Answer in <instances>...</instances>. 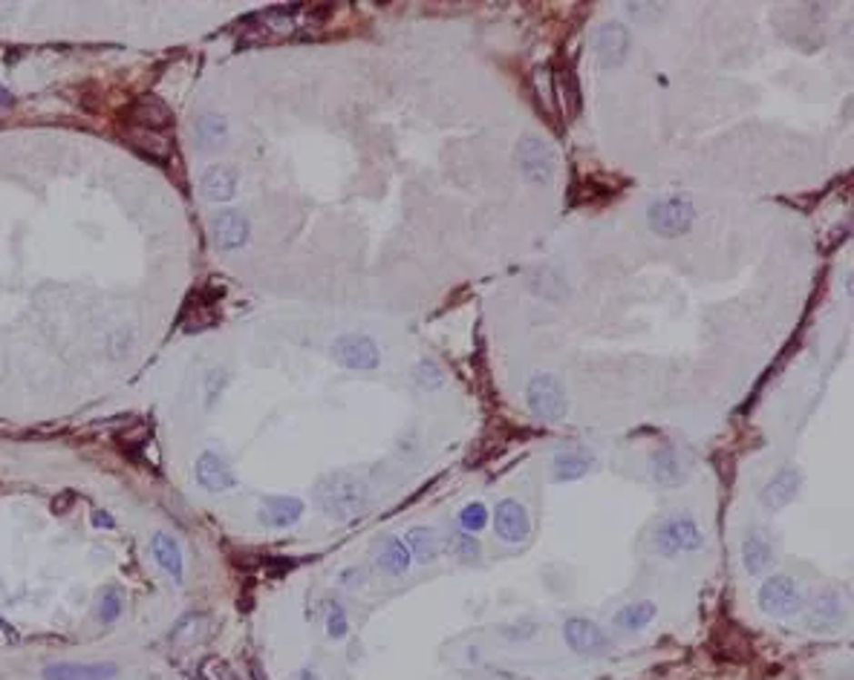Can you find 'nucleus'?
<instances>
[{"label": "nucleus", "instance_id": "1", "mask_svg": "<svg viewBox=\"0 0 854 680\" xmlns=\"http://www.w3.org/2000/svg\"><path fill=\"white\" fill-rule=\"evenodd\" d=\"M315 502L332 519L356 522L358 516H364L367 510H370L373 490L367 487V482H361L358 475L335 473V475H327V479L315 487Z\"/></svg>", "mask_w": 854, "mask_h": 680}, {"label": "nucleus", "instance_id": "2", "mask_svg": "<svg viewBox=\"0 0 854 680\" xmlns=\"http://www.w3.org/2000/svg\"><path fill=\"white\" fill-rule=\"evenodd\" d=\"M317 21V15L309 12L306 6H280V9H266L255 18H248V29H246V41H277V38H292L300 35V32L312 29V24Z\"/></svg>", "mask_w": 854, "mask_h": 680}, {"label": "nucleus", "instance_id": "3", "mask_svg": "<svg viewBox=\"0 0 854 680\" xmlns=\"http://www.w3.org/2000/svg\"><path fill=\"white\" fill-rule=\"evenodd\" d=\"M652 548L667 559L678 554H693L705 548V534H701L698 522L688 514L667 516L664 522L656 525V531H652Z\"/></svg>", "mask_w": 854, "mask_h": 680}, {"label": "nucleus", "instance_id": "4", "mask_svg": "<svg viewBox=\"0 0 854 680\" xmlns=\"http://www.w3.org/2000/svg\"><path fill=\"white\" fill-rule=\"evenodd\" d=\"M526 404L531 415L546 424H558L568 413L566 386L558 375H551V372H534L526 386Z\"/></svg>", "mask_w": 854, "mask_h": 680}, {"label": "nucleus", "instance_id": "5", "mask_svg": "<svg viewBox=\"0 0 854 680\" xmlns=\"http://www.w3.org/2000/svg\"><path fill=\"white\" fill-rule=\"evenodd\" d=\"M757 603L768 617L789 620V617H797L802 605H806V591H802V585L791 574H771L759 585Z\"/></svg>", "mask_w": 854, "mask_h": 680}, {"label": "nucleus", "instance_id": "6", "mask_svg": "<svg viewBox=\"0 0 854 680\" xmlns=\"http://www.w3.org/2000/svg\"><path fill=\"white\" fill-rule=\"evenodd\" d=\"M517 170L523 174L526 182L531 185H548L555 179V170H558V156L551 145L540 135H523L520 142H517Z\"/></svg>", "mask_w": 854, "mask_h": 680}, {"label": "nucleus", "instance_id": "7", "mask_svg": "<svg viewBox=\"0 0 854 680\" xmlns=\"http://www.w3.org/2000/svg\"><path fill=\"white\" fill-rule=\"evenodd\" d=\"M693 219H696V208L681 196L658 199V202H652V208H649V228L652 234L664 236V240L684 236L693 228Z\"/></svg>", "mask_w": 854, "mask_h": 680}, {"label": "nucleus", "instance_id": "8", "mask_svg": "<svg viewBox=\"0 0 854 680\" xmlns=\"http://www.w3.org/2000/svg\"><path fill=\"white\" fill-rule=\"evenodd\" d=\"M563 640L575 655L604 657L612 652V637L589 617H568L563 623Z\"/></svg>", "mask_w": 854, "mask_h": 680}, {"label": "nucleus", "instance_id": "9", "mask_svg": "<svg viewBox=\"0 0 854 680\" xmlns=\"http://www.w3.org/2000/svg\"><path fill=\"white\" fill-rule=\"evenodd\" d=\"M846 620V603L837 588H819L806 608V628L814 635L837 632Z\"/></svg>", "mask_w": 854, "mask_h": 680}, {"label": "nucleus", "instance_id": "10", "mask_svg": "<svg viewBox=\"0 0 854 680\" xmlns=\"http://www.w3.org/2000/svg\"><path fill=\"white\" fill-rule=\"evenodd\" d=\"M632 46V35L629 29L621 21H604L592 35V49L595 58L604 70H612V66H621L629 55Z\"/></svg>", "mask_w": 854, "mask_h": 680}, {"label": "nucleus", "instance_id": "11", "mask_svg": "<svg viewBox=\"0 0 854 680\" xmlns=\"http://www.w3.org/2000/svg\"><path fill=\"white\" fill-rule=\"evenodd\" d=\"M332 358L347 369L370 372L381 366V349L370 335H341L332 344Z\"/></svg>", "mask_w": 854, "mask_h": 680}, {"label": "nucleus", "instance_id": "12", "mask_svg": "<svg viewBox=\"0 0 854 680\" xmlns=\"http://www.w3.org/2000/svg\"><path fill=\"white\" fill-rule=\"evenodd\" d=\"M491 522H494V531L502 542H508V545H520V542L528 539L531 534V519H528V510L526 505H520L517 499H499L494 514H491Z\"/></svg>", "mask_w": 854, "mask_h": 680}, {"label": "nucleus", "instance_id": "13", "mask_svg": "<svg viewBox=\"0 0 854 680\" xmlns=\"http://www.w3.org/2000/svg\"><path fill=\"white\" fill-rule=\"evenodd\" d=\"M799 487H802V473L797 467H782L771 482H768L759 493V502L765 510H782L785 505H791L797 496H799Z\"/></svg>", "mask_w": 854, "mask_h": 680}, {"label": "nucleus", "instance_id": "14", "mask_svg": "<svg viewBox=\"0 0 854 680\" xmlns=\"http://www.w3.org/2000/svg\"><path fill=\"white\" fill-rule=\"evenodd\" d=\"M742 565L750 576H762L771 574L777 565V554L774 545L768 542V536L757 528H750L742 539Z\"/></svg>", "mask_w": 854, "mask_h": 680}, {"label": "nucleus", "instance_id": "15", "mask_svg": "<svg viewBox=\"0 0 854 680\" xmlns=\"http://www.w3.org/2000/svg\"><path fill=\"white\" fill-rule=\"evenodd\" d=\"M248 231H251L248 219L240 211H220L211 223V236L216 248H223V251L243 248L248 243Z\"/></svg>", "mask_w": 854, "mask_h": 680}, {"label": "nucleus", "instance_id": "16", "mask_svg": "<svg viewBox=\"0 0 854 680\" xmlns=\"http://www.w3.org/2000/svg\"><path fill=\"white\" fill-rule=\"evenodd\" d=\"M649 465H652V479L661 487H678L688 482V467H684L681 455L673 445H661L652 450Z\"/></svg>", "mask_w": 854, "mask_h": 680}, {"label": "nucleus", "instance_id": "17", "mask_svg": "<svg viewBox=\"0 0 854 680\" xmlns=\"http://www.w3.org/2000/svg\"><path fill=\"white\" fill-rule=\"evenodd\" d=\"M595 467V455L583 447H572V450H563L551 458V482H575V479H583L586 473Z\"/></svg>", "mask_w": 854, "mask_h": 680}, {"label": "nucleus", "instance_id": "18", "mask_svg": "<svg viewBox=\"0 0 854 680\" xmlns=\"http://www.w3.org/2000/svg\"><path fill=\"white\" fill-rule=\"evenodd\" d=\"M116 675L113 663H53L44 669V680H113Z\"/></svg>", "mask_w": 854, "mask_h": 680}, {"label": "nucleus", "instance_id": "19", "mask_svg": "<svg viewBox=\"0 0 854 680\" xmlns=\"http://www.w3.org/2000/svg\"><path fill=\"white\" fill-rule=\"evenodd\" d=\"M237 170L228 165H211L206 167L203 179H199V188H203V196L211 202H228L234 194H237Z\"/></svg>", "mask_w": 854, "mask_h": 680}, {"label": "nucleus", "instance_id": "20", "mask_svg": "<svg viewBox=\"0 0 854 680\" xmlns=\"http://www.w3.org/2000/svg\"><path fill=\"white\" fill-rule=\"evenodd\" d=\"M211 625H214L211 615H206V611H191V615H186L174 625L171 645L174 649H194V645H199L211 635Z\"/></svg>", "mask_w": 854, "mask_h": 680}, {"label": "nucleus", "instance_id": "21", "mask_svg": "<svg viewBox=\"0 0 854 680\" xmlns=\"http://www.w3.org/2000/svg\"><path fill=\"white\" fill-rule=\"evenodd\" d=\"M304 514V502L295 496H269L260 505V519L266 528H292Z\"/></svg>", "mask_w": 854, "mask_h": 680}, {"label": "nucleus", "instance_id": "22", "mask_svg": "<svg viewBox=\"0 0 854 680\" xmlns=\"http://www.w3.org/2000/svg\"><path fill=\"white\" fill-rule=\"evenodd\" d=\"M196 482L211 493L234 487V473L216 453H203L196 458Z\"/></svg>", "mask_w": 854, "mask_h": 680}, {"label": "nucleus", "instance_id": "23", "mask_svg": "<svg viewBox=\"0 0 854 680\" xmlns=\"http://www.w3.org/2000/svg\"><path fill=\"white\" fill-rule=\"evenodd\" d=\"M376 563H378V568H381L384 574H390V576H405V574L410 571L413 556H410V551H407V545H405V539L387 536V539L381 542L378 554H376Z\"/></svg>", "mask_w": 854, "mask_h": 680}, {"label": "nucleus", "instance_id": "24", "mask_svg": "<svg viewBox=\"0 0 854 680\" xmlns=\"http://www.w3.org/2000/svg\"><path fill=\"white\" fill-rule=\"evenodd\" d=\"M405 545H407L410 556L416 559V565H427L439 554V534L433 531L430 525H416V528L407 531Z\"/></svg>", "mask_w": 854, "mask_h": 680}, {"label": "nucleus", "instance_id": "25", "mask_svg": "<svg viewBox=\"0 0 854 680\" xmlns=\"http://www.w3.org/2000/svg\"><path fill=\"white\" fill-rule=\"evenodd\" d=\"M150 551H154L162 571L171 576L174 583H182V548H179V542L171 534H156L154 542H150Z\"/></svg>", "mask_w": 854, "mask_h": 680}, {"label": "nucleus", "instance_id": "26", "mask_svg": "<svg viewBox=\"0 0 854 680\" xmlns=\"http://www.w3.org/2000/svg\"><path fill=\"white\" fill-rule=\"evenodd\" d=\"M656 615H658L656 603H649V600L629 603V605H624V608L615 615V628H621V632H627V635L644 632V628H647L652 620H656Z\"/></svg>", "mask_w": 854, "mask_h": 680}, {"label": "nucleus", "instance_id": "27", "mask_svg": "<svg viewBox=\"0 0 854 680\" xmlns=\"http://www.w3.org/2000/svg\"><path fill=\"white\" fill-rule=\"evenodd\" d=\"M133 118H136V125L150 130V133H162L171 125V113L156 98H145V101H136V107H133Z\"/></svg>", "mask_w": 854, "mask_h": 680}, {"label": "nucleus", "instance_id": "28", "mask_svg": "<svg viewBox=\"0 0 854 680\" xmlns=\"http://www.w3.org/2000/svg\"><path fill=\"white\" fill-rule=\"evenodd\" d=\"M194 135L203 147H216V145H223V139L228 135V125H226V118L216 113L199 115L194 125Z\"/></svg>", "mask_w": 854, "mask_h": 680}, {"label": "nucleus", "instance_id": "29", "mask_svg": "<svg viewBox=\"0 0 854 680\" xmlns=\"http://www.w3.org/2000/svg\"><path fill=\"white\" fill-rule=\"evenodd\" d=\"M488 519H491V514H488V507H485L482 502H471V505H465L459 514H457V522H459V528L465 531V534H477V531H482L485 525H488Z\"/></svg>", "mask_w": 854, "mask_h": 680}, {"label": "nucleus", "instance_id": "30", "mask_svg": "<svg viewBox=\"0 0 854 680\" xmlns=\"http://www.w3.org/2000/svg\"><path fill=\"white\" fill-rule=\"evenodd\" d=\"M447 551L454 554L459 563H474V559L479 556V542L471 536V534H457V536H450V542H447Z\"/></svg>", "mask_w": 854, "mask_h": 680}, {"label": "nucleus", "instance_id": "31", "mask_svg": "<svg viewBox=\"0 0 854 680\" xmlns=\"http://www.w3.org/2000/svg\"><path fill=\"white\" fill-rule=\"evenodd\" d=\"M349 632V617L341 603H329V611H327V635L332 640H344Z\"/></svg>", "mask_w": 854, "mask_h": 680}, {"label": "nucleus", "instance_id": "32", "mask_svg": "<svg viewBox=\"0 0 854 680\" xmlns=\"http://www.w3.org/2000/svg\"><path fill=\"white\" fill-rule=\"evenodd\" d=\"M413 384H416L418 389H427V393L439 389V386H442V372H439V366L430 364V361H422V364L413 369Z\"/></svg>", "mask_w": 854, "mask_h": 680}, {"label": "nucleus", "instance_id": "33", "mask_svg": "<svg viewBox=\"0 0 854 680\" xmlns=\"http://www.w3.org/2000/svg\"><path fill=\"white\" fill-rule=\"evenodd\" d=\"M119 615H122V594L116 588H107L102 594V600H98V617H102V623H113V620H119Z\"/></svg>", "mask_w": 854, "mask_h": 680}, {"label": "nucleus", "instance_id": "34", "mask_svg": "<svg viewBox=\"0 0 854 680\" xmlns=\"http://www.w3.org/2000/svg\"><path fill=\"white\" fill-rule=\"evenodd\" d=\"M226 378H228L226 369H211V372H208V378H206V381H208V384H206V404H208V406H211L216 398H220V393L226 389Z\"/></svg>", "mask_w": 854, "mask_h": 680}, {"label": "nucleus", "instance_id": "35", "mask_svg": "<svg viewBox=\"0 0 854 680\" xmlns=\"http://www.w3.org/2000/svg\"><path fill=\"white\" fill-rule=\"evenodd\" d=\"M295 680H321V677H317L312 669H300V672L295 675Z\"/></svg>", "mask_w": 854, "mask_h": 680}, {"label": "nucleus", "instance_id": "36", "mask_svg": "<svg viewBox=\"0 0 854 680\" xmlns=\"http://www.w3.org/2000/svg\"><path fill=\"white\" fill-rule=\"evenodd\" d=\"M66 505H73V496H66V493H64V499H58V502L53 505V510H55V514H61Z\"/></svg>", "mask_w": 854, "mask_h": 680}, {"label": "nucleus", "instance_id": "37", "mask_svg": "<svg viewBox=\"0 0 854 680\" xmlns=\"http://www.w3.org/2000/svg\"><path fill=\"white\" fill-rule=\"evenodd\" d=\"M12 107V95L6 90H0V110H9Z\"/></svg>", "mask_w": 854, "mask_h": 680}, {"label": "nucleus", "instance_id": "38", "mask_svg": "<svg viewBox=\"0 0 854 680\" xmlns=\"http://www.w3.org/2000/svg\"><path fill=\"white\" fill-rule=\"evenodd\" d=\"M93 522H95V525H102V528H110V525H113L107 514H95V516H93Z\"/></svg>", "mask_w": 854, "mask_h": 680}]
</instances>
